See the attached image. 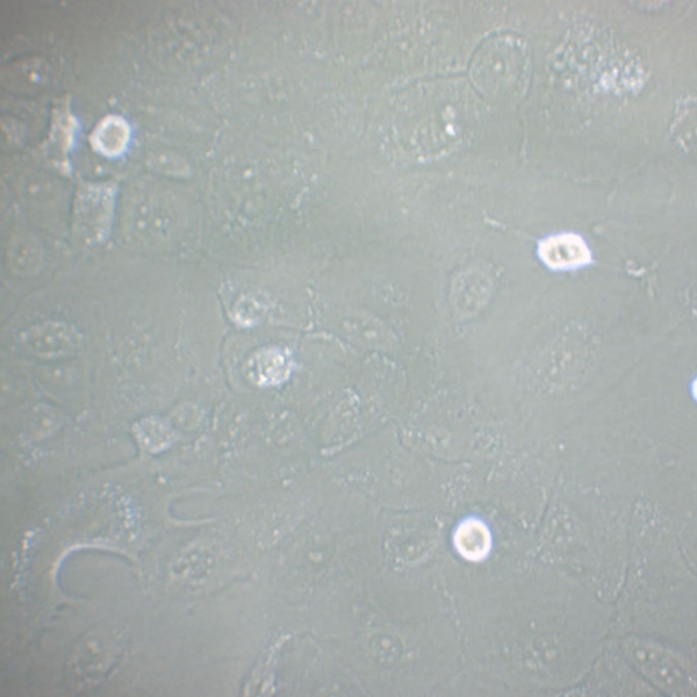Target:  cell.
Instances as JSON below:
<instances>
[{
    "label": "cell",
    "instance_id": "1",
    "mask_svg": "<svg viewBox=\"0 0 697 697\" xmlns=\"http://www.w3.org/2000/svg\"><path fill=\"white\" fill-rule=\"evenodd\" d=\"M540 255L552 269L564 270L581 267L591 261V253L579 236L566 234L542 242Z\"/></svg>",
    "mask_w": 697,
    "mask_h": 697
},
{
    "label": "cell",
    "instance_id": "2",
    "mask_svg": "<svg viewBox=\"0 0 697 697\" xmlns=\"http://www.w3.org/2000/svg\"><path fill=\"white\" fill-rule=\"evenodd\" d=\"M24 346L34 355L57 357L74 350L77 337L74 330L60 323H46L28 330L24 336Z\"/></svg>",
    "mask_w": 697,
    "mask_h": 697
},
{
    "label": "cell",
    "instance_id": "3",
    "mask_svg": "<svg viewBox=\"0 0 697 697\" xmlns=\"http://www.w3.org/2000/svg\"><path fill=\"white\" fill-rule=\"evenodd\" d=\"M456 545L463 557L477 562V560L485 558L490 551V531L483 523L473 520L467 521L457 531Z\"/></svg>",
    "mask_w": 697,
    "mask_h": 697
},
{
    "label": "cell",
    "instance_id": "4",
    "mask_svg": "<svg viewBox=\"0 0 697 697\" xmlns=\"http://www.w3.org/2000/svg\"><path fill=\"white\" fill-rule=\"evenodd\" d=\"M99 147L105 150V153H118L119 149L125 145L127 140L126 128L124 125H119L118 122H112L100 128L97 135Z\"/></svg>",
    "mask_w": 697,
    "mask_h": 697
}]
</instances>
